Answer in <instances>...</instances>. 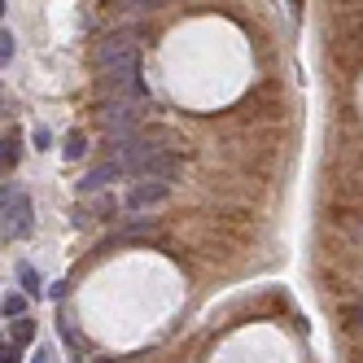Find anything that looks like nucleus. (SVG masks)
<instances>
[{
    "instance_id": "obj_8",
    "label": "nucleus",
    "mask_w": 363,
    "mask_h": 363,
    "mask_svg": "<svg viewBox=\"0 0 363 363\" xmlns=\"http://www.w3.org/2000/svg\"><path fill=\"white\" fill-rule=\"evenodd\" d=\"M22 311H27V298H18V294H13V298H5V320H9V315H13V320H22Z\"/></svg>"
},
{
    "instance_id": "obj_3",
    "label": "nucleus",
    "mask_w": 363,
    "mask_h": 363,
    "mask_svg": "<svg viewBox=\"0 0 363 363\" xmlns=\"http://www.w3.org/2000/svg\"><path fill=\"white\" fill-rule=\"evenodd\" d=\"M167 197V184L162 179H145V184H136L132 193H127V206L132 211H140V206H153V201H162Z\"/></svg>"
},
{
    "instance_id": "obj_7",
    "label": "nucleus",
    "mask_w": 363,
    "mask_h": 363,
    "mask_svg": "<svg viewBox=\"0 0 363 363\" xmlns=\"http://www.w3.org/2000/svg\"><path fill=\"white\" fill-rule=\"evenodd\" d=\"M18 280H22V289H27V294H40V276H35V267H18Z\"/></svg>"
},
{
    "instance_id": "obj_10",
    "label": "nucleus",
    "mask_w": 363,
    "mask_h": 363,
    "mask_svg": "<svg viewBox=\"0 0 363 363\" xmlns=\"http://www.w3.org/2000/svg\"><path fill=\"white\" fill-rule=\"evenodd\" d=\"M18 162V136H5V171Z\"/></svg>"
},
{
    "instance_id": "obj_5",
    "label": "nucleus",
    "mask_w": 363,
    "mask_h": 363,
    "mask_svg": "<svg viewBox=\"0 0 363 363\" xmlns=\"http://www.w3.org/2000/svg\"><path fill=\"white\" fill-rule=\"evenodd\" d=\"M84 149H88V140H84L79 132H70V136H66V149H62V153H66V158L74 162V158H84Z\"/></svg>"
},
{
    "instance_id": "obj_4",
    "label": "nucleus",
    "mask_w": 363,
    "mask_h": 363,
    "mask_svg": "<svg viewBox=\"0 0 363 363\" xmlns=\"http://www.w3.org/2000/svg\"><path fill=\"white\" fill-rule=\"evenodd\" d=\"M118 171H123V167L106 162V167H96V171H88V175L79 179V189H84V193H96V189H106L110 179H118Z\"/></svg>"
},
{
    "instance_id": "obj_9",
    "label": "nucleus",
    "mask_w": 363,
    "mask_h": 363,
    "mask_svg": "<svg viewBox=\"0 0 363 363\" xmlns=\"http://www.w3.org/2000/svg\"><path fill=\"white\" fill-rule=\"evenodd\" d=\"M9 57H13V35H9V27L0 31V62L9 66Z\"/></svg>"
},
{
    "instance_id": "obj_11",
    "label": "nucleus",
    "mask_w": 363,
    "mask_h": 363,
    "mask_svg": "<svg viewBox=\"0 0 363 363\" xmlns=\"http://www.w3.org/2000/svg\"><path fill=\"white\" fill-rule=\"evenodd\" d=\"M31 363H53V350H48V346H40V350H35V359H31Z\"/></svg>"
},
{
    "instance_id": "obj_6",
    "label": "nucleus",
    "mask_w": 363,
    "mask_h": 363,
    "mask_svg": "<svg viewBox=\"0 0 363 363\" xmlns=\"http://www.w3.org/2000/svg\"><path fill=\"white\" fill-rule=\"evenodd\" d=\"M31 337H35V324H31V320H18V324H13V346H27Z\"/></svg>"
},
{
    "instance_id": "obj_1",
    "label": "nucleus",
    "mask_w": 363,
    "mask_h": 363,
    "mask_svg": "<svg viewBox=\"0 0 363 363\" xmlns=\"http://www.w3.org/2000/svg\"><path fill=\"white\" fill-rule=\"evenodd\" d=\"M140 66V48L132 35H110L106 44L96 48V70L101 74H114V70H132Z\"/></svg>"
},
{
    "instance_id": "obj_12",
    "label": "nucleus",
    "mask_w": 363,
    "mask_h": 363,
    "mask_svg": "<svg viewBox=\"0 0 363 363\" xmlns=\"http://www.w3.org/2000/svg\"><path fill=\"white\" fill-rule=\"evenodd\" d=\"M350 320H354V324H363V302H359V306H350Z\"/></svg>"
},
{
    "instance_id": "obj_2",
    "label": "nucleus",
    "mask_w": 363,
    "mask_h": 363,
    "mask_svg": "<svg viewBox=\"0 0 363 363\" xmlns=\"http://www.w3.org/2000/svg\"><path fill=\"white\" fill-rule=\"evenodd\" d=\"M31 232V197L27 193H9L5 189V241H18Z\"/></svg>"
}]
</instances>
